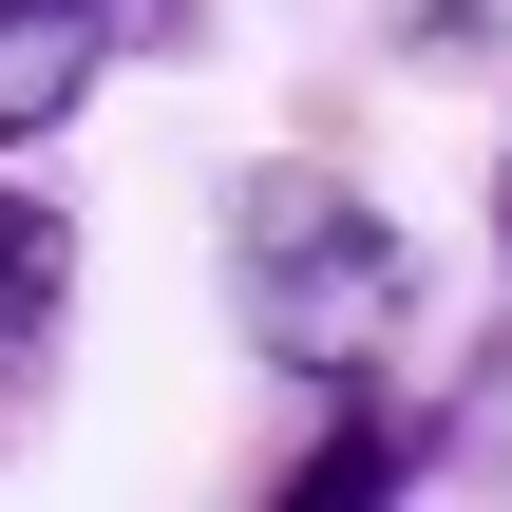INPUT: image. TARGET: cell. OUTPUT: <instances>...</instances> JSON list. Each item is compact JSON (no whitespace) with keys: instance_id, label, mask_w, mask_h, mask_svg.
Returning <instances> with one entry per match:
<instances>
[{"instance_id":"6da1fadb","label":"cell","mask_w":512,"mask_h":512,"mask_svg":"<svg viewBox=\"0 0 512 512\" xmlns=\"http://www.w3.org/2000/svg\"><path fill=\"white\" fill-rule=\"evenodd\" d=\"M228 285H247V342L285 380H380L418 342V247L342 171H247L228 190Z\"/></svg>"},{"instance_id":"7a4b0ae2","label":"cell","mask_w":512,"mask_h":512,"mask_svg":"<svg viewBox=\"0 0 512 512\" xmlns=\"http://www.w3.org/2000/svg\"><path fill=\"white\" fill-rule=\"evenodd\" d=\"M114 38H190V0H0V152L57 133V114L95 95Z\"/></svg>"},{"instance_id":"3957f363","label":"cell","mask_w":512,"mask_h":512,"mask_svg":"<svg viewBox=\"0 0 512 512\" xmlns=\"http://www.w3.org/2000/svg\"><path fill=\"white\" fill-rule=\"evenodd\" d=\"M57 285H76V228H57L38 190H0V399H19V361L57 342Z\"/></svg>"},{"instance_id":"277c9868","label":"cell","mask_w":512,"mask_h":512,"mask_svg":"<svg viewBox=\"0 0 512 512\" xmlns=\"http://www.w3.org/2000/svg\"><path fill=\"white\" fill-rule=\"evenodd\" d=\"M512 0H380V38H418V57H475Z\"/></svg>"},{"instance_id":"5b68a950","label":"cell","mask_w":512,"mask_h":512,"mask_svg":"<svg viewBox=\"0 0 512 512\" xmlns=\"http://www.w3.org/2000/svg\"><path fill=\"white\" fill-rule=\"evenodd\" d=\"M494 228H512V171H494Z\"/></svg>"}]
</instances>
